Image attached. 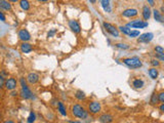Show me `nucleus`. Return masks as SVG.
Here are the masks:
<instances>
[{"label": "nucleus", "instance_id": "1", "mask_svg": "<svg viewBox=\"0 0 164 123\" xmlns=\"http://www.w3.org/2000/svg\"><path fill=\"white\" fill-rule=\"evenodd\" d=\"M72 114L79 119H86L88 116V112L79 104L73 105V107H72Z\"/></svg>", "mask_w": 164, "mask_h": 123}, {"label": "nucleus", "instance_id": "33", "mask_svg": "<svg viewBox=\"0 0 164 123\" xmlns=\"http://www.w3.org/2000/svg\"><path fill=\"white\" fill-rule=\"evenodd\" d=\"M56 33V29H52V31H49V32H48V34H47V37H48V38H50V37L54 36Z\"/></svg>", "mask_w": 164, "mask_h": 123}, {"label": "nucleus", "instance_id": "20", "mask_svg": "<svg viewBox=\"0 0 164 123\" xmlns=\"http://www.w3.org/2000/svg\"><path fill=\"white\" fill-rule=\"evenodd\" d=\"M0 8L3 10H10L11 9V5L6 0H0Z\"/></svg>", "mask_w": 164, "mask_h": 123}, {"label": "nucleus", "instance_id": "19", "mask_svg": "<svg viewBox=\"0 0 164 123\" xmlns=\"http://www.w3.org/2000/svg\"><path fill=\"white\" fill-rule=\"evenodd\" d=\"M100 3H102V7L104 8L106 12H111L110 0H100Z\"/></svg>", "mask_w": 164, "mask_h": 123}, {"label": "nucleus", "instance_id": "35", "mask_svg": "<svg viewBox=\"0 0 164 123\" xmlns=\"http://www.w3.org/2000/svg\"><path fill=\"white\" fill-rule=\"evenodd\" d=\"M20 83H21V86L27 85V83H26V80H25V78H21V79H20Z\"/></svg>", "mask_w": 164, "mask_h": 123}, {"label": "nucleus", "instance_id": "23", "mask_svg": "<svg viewBox=\"0 0 164 123\" xmlns=\"http://www.w3.org/2000/svg\"><path fill=\"white\" fill-rule=\"evenodd\" d=\"M158 103H160L159 98H158V94H157L156 92H154V94H152L151 98H150V104H151L152 106H155V105H157Z\"/></svg>", "mask_w": 164, "mask_h": 123}, {"label": "nucleus", "instance_id": "6", "mask_svg": "<svg viewBox=\"0 0 164 123\" xmlns=\"http://www.w3.org/2000/svg\"><path fill=\"white\" fill-rule=\"evenodd\" d=\"M102 110V105L98 102H91L89 105H88V111L90 112L91 114H98Z\"/></svg>", "mask_w": 164, "mask_h": 123}, {"label": "nucleus", "instance_id": "3", "mask_svg": "<svg viewBox=\"0 0 164 123\" xmlns=\"http://www.w3.org/2000/svg\"><path fill=\"white\" fill-rule=\"evenodd\" d=\"M127 27L129 28H135V29H144V28L148 27L149 24L148 22L146 21H142V20H135V21H131L129 22L127 25H126Z\"/></svg>", "mask_w": 164, "mask_h": 123}, {"label": "nucleus", "instance_id": "18", "mask_svg": "<svg viewBox=\"0 0 164 123\" xmlns=\"http://www.w3.org/2000/svg\"><path fill=\"white\" fill-rule=\"evenodd\" d=\"M148 74H149V76L151 77V78H152L153 80H155V79L158 78L159 72H158L157 68H154V67H152L151 69H149V71H148Z\"/></svg>", "mask_w": 164, "mask_h": 123}, {"label": "nucleus", "instance_id": "12", "mask_svg": "<svg viewBox=\"0 0 164 123\" xmlns=\"http://www.w3.org/2000/svg\"><path fill=\"white\" fill-rule=\"evenodd\" d=\"M113 120H114V117L111 114H103L98 118V121L100 123H112Z\"/></svg>", "mask_w": 164, "mask_h": 123}, {"label": "nucleus", "instance_id": "28", "mask_svg": "<svg viewBox=\"0 0 164 123\" xmlns=\"http://www.w3.org/2000/svg\"><path fill=\"white\" fill-rule=\"evenodd\" d=\"M116 47L117 48H120V49H128L129 48V45L125 44V43H117V44H115Z\"/></svg>", "mask_w": 164, "mask_h": 123}, {"label": "nucleus", "instance_id": "5", "mask_svg": "<svg viewBox=\"0 0 164 123\" xmlns=\"http://www.w3.org/2000/svg\"><path fill=\"white\" fill-rule=\"evenodd\" d=\"M154 38V34L151 32H148V33H144V34L140 35L139 38H137V42L139 43H149L151 42Z\"/></svg>", "mask_w": 164, "mask_h": 123}, {"label": "nucleus", "instance_id": "9", "mask_svg": "<svg viewBox=\"0 0 164 123\" xmlns=\"http://www.w3.org/2000/svg\"><path fill=\"white\" fill-rule=\"evenodd\" d=\"M17 80H15V78H8L6 79V81H5V85L4 87L7 90H15V88H17Z\"/></svg>", "mask_w": 164, "mask_h": 123}, {"label": "nucleus", "instance_id": "36", "mask_svg": "<svg viewBox=\"0 0 164 123\" xmlns=\"http://www.w3.org/2000/svg\"><path fill=\"white\" fill-rule=\"evenodd\" d=\"M0 17H1V21H2V22H5V17H4V13H3L2 11L0 12Z\"/></svg>", "mask_w": 164, "mask_h": 123}, {"label": "nucleus", "instance_id": "22", "mask_svg": "<svg viewBox=\"0 0 164 123\" xmlns=\"http://www.w3.org/2000/svg\"><path fill=\"white\" fill-rule=\"evenodd\" d=\"M20 7L23 10H29L30 9V2L28 0H20Z\"/></svg>", "mask_w": 164, "mask_h": 123}, {"label": "nucleus", "instance_id": "8", "mask_svg": "<svg viewBox=\"0 0 164 123\" xmlns=\"http://www.w3.org/2000/svg\"><path fill=\"white\" fill-rule=\"evenodd\" d=\"M69 27L72 30V32L76 33V34H79L81 32V27L80 24L77 22L76 20H71L69 22Z\"/></svg>", "mask_w": 164, "mask_h": 123}, {"label": "nucleus", "instance_id": "26", "mask_svg": "<svg viewBox=\"0 0 164 123\" xmlns=\"http://www.w3.org/2000/svg\"><path fill=\"white\" fill-rule=\"evenodd\" d=\"M35 120H36V115H35L34 112H30L29 114V117L27 119V122L28 123H34Z\"/></svg>", "mask_w": 164, "mask_h": 123}, {"label": "nucleus", "instance_id": "14", "mask_svg": "<svg viewBox=\"0 0 164 123\" xmlns=\"http://www.w3.org/2000/svg\"><path fill=\"white\" fill-rule=\"evenodd\" d=\"M33 50V46L30 43H27V42H23L21 44V51L23 53H29Z\"/></svg>", "mask_w": 164, "mask_h": 123}, {"label": "nucleus", "instance_id": "27", "mask_svg": "<svg viewBox=\"0 0 164 123\" xmlns=\"http://www.w3.org/2000/svg\"><path fill=\"white\" fill-rule=\"evenodd\" d=\"M140 31H137V30H132L131 33H130L128 36L130 37V38H135V37H139L140 36Z\"/></svg>", "mask_w": 164, "mask_h": 123}, {"label": "nucleus", "instance_id": "31", "mask_svg": "<svg viewBox=\"0 0 164 123\" xmlns=\"http://www.w3.org/2000/svg\"><path fill=\"white\" fill-rule=\"evenodd\" d=\"M155 57L157 59H159L161 61H164V52H161V53H155Z\"/></svg>", "mask_w": 164, "mask_h": 123}, {"label": "nucleus", "instance_id": "38", "mask_svg": "<svg viewBox=\"0 0 164 123\" xmlns=\"http://www.w3.org/2000/svg\"><path fill=\"white\" fill-rule=\"evenodd\" d=\"M148 2H149V4L151 5V6H154L155 5V2H154V0H147Z\"/></svg>", "mask_w": 164, "mask_h": 123}, {"label": "nucleus", "instance_id": "37", "mask_svg": "<svg viewBox=\"0 0 164 123\" xmlns=\"http://www.w3.org/2000/svg\"><path fill=\"white\" fill-rule=\"evenodd\" d=\"M159 110L161 111L162 113H164V104H161L159 106Z\"/></svg>", "mask_w": 164, "mask_h": 123}, {"label": "nucleus", "instance_id": "21", "mask_svg": "<svg viewBox=\"0 0 164 123\" xmlns=\"http://www.w3.org/2000/svg\"><path fill=\"white\" fill-rule=\"evenodd\" d=\"M58 110L59 112L61 113V115L63 116H67V110H66V107L64 106V104L62 103V102H59L58 103Z\"/></svg>", "mask_w": 164, "mask_h": 123}, {"label": "nucleus", "instance_id": "45", "mask_svg": "<svg viewBox=\"0 0 164 123\" xmlns=\"http://www.w3.org/2000/svg\"><path fill=\"white\" fill-rule=\"evenodd\" d=\"M10 2H17V1H19V0H9Z\"/></svg>", "mask_w": 164, "mask_h": 123}, {"label": "nucleus", "instance_id": "30", "mask_svg": "<svg viewBox=\"0 0 164 123\" xmlns=\"http://www.w3.org/2000/svg\"><path fill=\"white\" fill-rule=\"evenodd\" d=\"M154 50L156 53H161V52H164V48L162 46H160V45H156V46L154 47Z\"/></svg>", "mask_w": 164, "mask_h": 123}, {"label": "nucleus", "instance_id": "17", "mask_svg": "<svg viewBox=\"0 0 164 123\" xmlns=\"http://www.w3.org/2000/svg\"><path fill=\"white\" fill-rule=\"evenodd\" d=\"M144 85H145V82H144V80H142V79H135V80L132 81V86L137 89L143 88Z\"/></svg>", "mask_w": 164, "mask_h": 123}, {"label": "nucleus", "instance_id": "41", "mask_svg": "<svg viewBox=\"0 0 164 123\" xmlns=\"http://www.w3.org/2000/svg\"><path fill=\"white\" fill-rule=\"evenodd\" d=\"M11 96H17V92H15V91H13V92H11Z\"/></svg>", "mask_w": 164, "mask_h": 123}, {"label": "nucleus", "instance_id": "4", "mask_svg": "<svg viewBox=\"0 0 164 123\" xmlns=\"http://www.w3.org/2000/svg\"><path fill=\"white\" fill-rule=\"evenodd\" d=\"M103 26L105 28V30L109 34H111L113 37H119V30L116 29L112 24L110 23H107V22H104L103 23Z\"/></svg>", "mask_w": 164, "mask_h": 123}, {"label": "nucleus", "instance_id": "25", "mask_svg": "<svg viewBox=\"0 0 164 123\" xmlns=\"http://www.w3.org/2000/svg\"><path fill=\"white\" fill-rule=\"evenodd\" d=\"M85 94H84L82 90H77L76 94H75V98H77V100H79V101H82V100H84L85 98Z\"/></svg>", "mask_w": 164, "mask_h": 123}, {"label": "nucleus", "instance_id": "34", "mask_svg": "<svg viewBox=\"0 0 164 123\" xmlns=\"http://www.w3.org/2000/svg\"><path fill=\"white\" fill-rule=\"evenodd\" d=\"M0 80H1V87H4L5 81H6V80H4V77L3 76H0Z\"/></svg>", "mask_w": 164, "mask_h": 123}, {"label": "nucleus", "instance_id": "10", "mask_svg": "<svg viewBox=\"0 0 164 123\" xmlns=\"http://www.w3.org/2000/svg\"><path fill=\"white\" fill-rule=\"evenodd\" d=\"M19 38H20L22 41H24V42H27V41H29L30 39H31V35H30V33L28 32L27 30H25V29H23V30H20L19 31Z\"/></svg>", "mask_w": 164, "mask_h": 123}, {"label": "nucleus", "instance_id": "7", "mask_svg": "<svg viewBox=\"0 0 164 123\" xmlns=\"http://www.w3.org/2000/svg\"><path fill=\"white\" fill-rule=\"evenodd\" d=\"M21 96L25 100H29V98H33V94L32 91L30 90L29 87L27 85L22 86V89H21Z\"/></svg>", "mask_w": 164, "mask_h": 123}, {"label": "nucleus", "instance_id": "24", "mask_svg": "<svg viewBox=\"0 0 164 123\" xmlns=\"http://www.w3.org/2000/svg\"><path fill=\"white\" fill-rule=\"evenodd\" d=\"M119 31H120V32H122L124 35H127V36H128V35L131 33L132 30L130 29L129 27H127V26H125V27H123V26H120V27H119Z\"/></svg>", "mask_w": 164, "mask_h": 123}, {"label": "nucleus", "instance_id": "2", "mask_svg": "<svg viewBox=\"0 0 164 123\" xmlns=\"http://www.w3.org/2000/svg\"><path fill=\"white\" fill-rule=\"evenodd\" d=\"M123 64L125 66H127L130 69H139L143 66V63L137 57H127V59H122Z\"/></svg>", "mask_w": 164, "mask_h": 123}, {"label": "nucleus", "instance_id": "43", "mask_svg": "<svg viewBox=\"0 0 164 123\" xmlns=\"http://www.w3.org/2000/svg\"><path fill=\"white\" fill-rule=\"evenodd\" d=\"M89 1H90L91 3H96V0H89Z\"/></svg>", "mask_w": 164, "mask_h": 123}, {"label": "nucleus", "instance_id": "32", "mask_svg": "<svg viewBox=\"0 0 164 123\" xmlns=\"http://www.w3.org/2000/svg\"><path fill=\"white\" fill-rule=\"evenodd\" d=\"M158 98H159V102L164 104V91H161L160 94H158Z\"/></svg>", "mask_w": 164, "mask_h": 123}, {"label": "nucleus", "instance_id": "40", "mask_svg": "<svg viewBox=\"0 0 164 123\" xmlns=\"http://www.w3.org/2000/svg\"><path fill=\"white\" fill-rule=\"evenodd\" d=\"M161 12H162V15H163V17H164V6H161Z\"/></svg>", "mask_w": 164, "mask_h": 123}, {"label": "nucleus", "instance_id": "44", "mask_svg": "<svg viewBox=\"0 0 164 123\" xmlns=\"http://www.w3.org/2000/svg\"><path fill=\"white\" fill-rule=\"evenodd\" d=\"M38 1H40V2H46L47 0H38Z\"/></svg>", "mask_w": 164, "mask_h": 123}, {"label": "nucleus", "instance_id": "39", "mask_svg": "<svg viewBox=\"0 0 164 123\" xmlns=\"http://www.w3.org/2000/svg\"><path fill=\"white\" fill-rule=\"evenodd\" d=\"M3 123H15V121H12V120H6V121H4Z\"/></svg>", "mask_w": 164, "mask_h": 123}, {"label": "nucleus", "instance_id": "29", "mask_svg": "<svg viewBox=\"0 0 164 123\" xmlns=\"http://www.w3.org/2000/svg\"><path fill=\"white\" fill-rule=\"evenodd\" d=\"M151 65H152V67H154V68H157V67H159V66H160L159 59H151Z\"/></svg>", "mask_w": 164, "mask_h": 123}, {"label": "nucleus", "instance_id": "15", "mask_svg": "<svg viewBox=\"0 0 164 123\" xmlns=\"http://www.w3.org/2000/svg\"><path fill=\"white\" fill-rule=\"evenodd\" d=\"M143 17H144L145 21H148L151 17V8H150V6H148V5H145L144 7H143Z\"/></svg>", "mask_w": 164, "mask_h": 123}, {"label": "nucleus", "instance_id": "42", "mask_svg": "<svg viewBox=\"0 0 164 123\" xmlns=\"http://www.w3.org/2000/svg\"><path fill=\"white\" fill-rule=\"evenodd\" d=\"M70 123H81V122H79V121H71Z\"/></svg>", "mask_w": 164, "mask_h": 123}, {"label": "nucleus", "instance_id": "16", "mask_svg": "<svg viewBox=\"0 0 164 123\" xmlns=\"http://www.w3.org/2000/svg\"><path fill=\"white\" fill-rule=\"evenodd\" d=\"M153 13H154V19L157 21V22H160V23H163L164 22V17L162 15V12L159 11V10L154 9L153 10Z\"/></svg>", "mask_w": 164, "mask_h": 123}, {"label": "nucleus", "instance_id": "13", "mask_svg": "<svg viewBox=\"0 0 164 123\" xmlns=\"http://www.w3.org/2000/svg\"><path fill=\"white\" fill-rule=\"evenodd\" d=\"M27 81L30 84H36L39 81V75L36 73H29L27 76Z\"/></svg>", "mask_w": 164, "mask_h": 123}, {"label": "nucleus", "instance_id": "11", "mask_svg": "<svg viewBox=\"0 0 164 123\" xmlns=\"http://www.w3.org/2000/svg\"><path fill=\"white\" fill-rule=\"evenodd\" d=\"M139 15V11H137L135 8H127V9L123 10L122 15L125 17H135Z\"/></svg>", "mask_w": 164, "mask_h": 123}]
</instances>
